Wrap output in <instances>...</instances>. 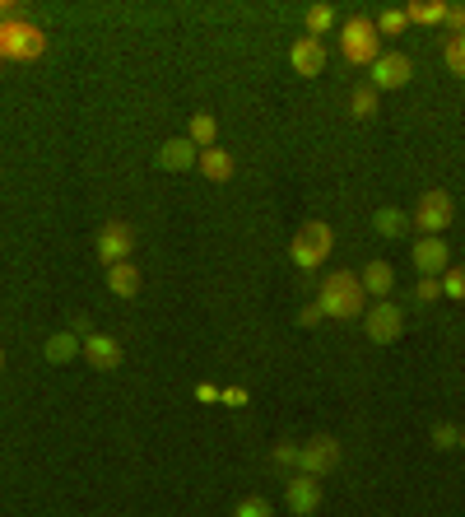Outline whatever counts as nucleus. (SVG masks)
<instances>
[{
  "mask_svg": "<svg viewBox=\"0 0 465 517\" xmlns=\"http://www.w3.org/2000/svg\"><path fill=\"white\" fill-rule=\"evenodd\" d=\"M372 28H377V38H400L410 28V19H405V10H382L372 19Z\"/></svg>",
  "mask_w": 465,
  "mask_h": 517,
  "instance_id": "obj_24",
  "label": "nucleus"
},
{
  "mask_svg": "<svg viewBox=\"0 0 465 517\" xmlns=\"http://www.w3.org/2000/svg\"><path fill=\"white\" fill-rule=\"evenodd\" d=\"M410 224L419 229V238H442V233H447V229L456 224V201H452V196H447L442 187L424 191V196L414 201Z\"/></svg>",
  "mask_w": 465,
  "mask_h": 517,
  "instance_id": "obj_4",
  "label": "nucleus"
},
{
  "mask_svg": "<svg viewBox=\"0 0 465 517\" xmlns=\"http://www.w3.org/2000/svg\"><path fill=\"white\" fill-rule=\"evenodd\" d=\"M317 308L335 322H354V317L368 313V294H363L359 275L354 271H331L317 289Z\"/></svg>",
  "mask_w": 465,
  "mask_h": 517,
  "instance_id": "obj_1",
  "label": "nucleus"
},
{
  "mask_svg": "<svg viewBox=\"0 0 465 517\" xmlns=\"http://www.w3.org/2000/svg\"><path fill=\"white\" fill-rule=\"evenodd\" d=\"M289 66L298 70V75H303V80H317L321 70H326V47H321V38H298L289 47Z\"/></svg>",
  "mask_w": 465,
  "mask_h": 517,
  "instance_id": "obj_12",
  "label": "nucleus"
},
{
  "mask_svg": "<svg viewBox=\"0 0 465 517\" xmlns=\"http://www.w3.org/2000/svg\"><path fill=\"white\" fill-rule=\"evenodd\" d=\"M196 396H200V401H219V387H210V382H200Z\"/></svg>",
  "mask_w": 465,
  "mask_h": 517,
  "instance_id": "obj_34",
  "label": "nucleus"
},
{
  "mask_svg": "<svg viewBox=\"0 0 465 517\" xmlns=\"http://www.w3.org/2000/svg\"><path fill=\"white\" fill-rule=\"evenodd\" d=\"M414 80V61L405 52H382L368 66V84L377 94H391V89H405Z\"/></svg>",
  "mask_w": 465,
  "mask_h": 517,
  "instance_id": "obj_7",
  "label": "nucleus"
},
{
  "mask_svg": "<svg viewBox=\"0 0 465 517\" xmlns=\"http://www.w3.org/2000/svg\"><path fill=\"white\" fill-rule=\"evenodd\" d=\"M135 252V229L126 219H107L103 229H98V257L103 266H121V261H131Z\"/></svg>",
  "mask_w": 465,
  "mask_h": 517,
  "instance_id": "obj_9",
  "label": "nucleus"
},
{
  "mask_svg": "<svg viewBox=\"0 0 465 517\" xmlns=\"http://www.w3.org/2000/svg\"><path fill=\"white\" fill-rule=\"evenodd\" d=\"M214 136H219V122H214L210 112H196L191 126H186V140H191L196 150H214Z\"/></svg>",
  "mask_w": 465,
  "mask_h": 517,
  "instance_id": "obj_19",
  "label": "nucleus"
},
{
  "mask_svg": "<svg viewBox=\"0 0 465 517\" xmlns=\"http://www.w3.org/2000/svg\"><path fill=\"white\" fill-rule=\"evenodd\" d=\"M340 457H345V443L331 434H317V438H307V443H298V471L312 480L331 476L335 466H340Z\"/></svg>",
  "mask_w": 465,
  "mask_h": 517,
  "instance_id": "obj_6",
  "label": "nucleus"
},
{
  "mask_svg": "<svg viewBox=\"0 0 465 517\" xmlns=\"http://www.w3.org/2000/svg\"><path fill=\"white\" fill-rule=\"evenodd\" d=\"M433 299H442V280L419 275V285H414V303H433Z\"/></svg>",
  "mask_w": 465,
  "mask_h": 517,
  "instance_id": "obj_29",
  "label": "nucleus"
},
{
  "mask_svg": "<svg viewBox=\"0 0 465 517\" xmlns=\"http://www.w3.org/2000/svg\"><path fill=\"white\" fill-rule=\"evenodd\" d=\"M461 448H465V429H461Z\"/></svg>",
  "mask_w": 465,
  "mask_h": 517,
  "instance_id": "obj_36",
  "label": "nucleus"
},
{
  "mask_svg": "<svg viewBox=\"0 0 465 517\" xmlns=\"http://www.w3.org/2000/svg\"><path fill=\"white\" fill-rule=\"evenodd\" d=\"M84 359H89V368H98V373H117L121 345L112 341V336H103V331H89V336H84Z\"/></svg>",
  "mask_w": 465,
  "mask_h": 517,
  "instance_id": "obj_13",
  "label": "nucleus"
},
{
  "mask_svg": "<svg viewBox=\"0 0 465 517\" xmlns=\"http://www.w3.org/2000/svg\"><path fill=\"white\" fill-rule=\"evenodd\" d=\"M196 168L205 173V182H228V177H233V154L219 150V145H214V150H200Z\"/></svg>",
  "mask_w": 465,
  "mask_h": 517,
  "instance_id": "obj_18",
  "label": "nucleus"
},
{
  "mask_svg": "<svg viewBox=\"0 0 465 517\" xmlns=\"http://www.w3.org/2000/svg\"><path fill=\"white\" fill-rule=\"evenodd\" d=\"M372 229L382 233V238H400V233L410 229V215H405V210H396V205H382V210L372 215Z\"/></svg>",
  "mask_w": 465,
  "mask_h": 517,
  "instance_id": "obj_20",
  "label": "nucleus"
},
{
  "mask_svg": "<svg viewBox=\"0 0 465 517\" xmlns=\"http://www.w3.org/2000/svg\"><path fill=\"white\" fill-rule=\"evenodd\" d=\"M321 317H326V313H321L317 303H307V308H298V327H317Z\"/></svg>",
  "mask_w": 465,
  "mask_h": 517,
  "instance_id": "obj_32",
  "label": "nucleus"
},
{
  "mask_svg": "<svg viewBox=\"0 0 465 517\" xmlns=\"http://www.w3.org/2000/svg\"><path fill=\"white\" fill-rule=\"evenodd\" d=\"M233 517H275V508H270V499L252 494V499H242V504L233 508Z\"/></svg>",
  "mask_w": 465,
  "mask_h": 517,
  "instance_id": "obj_27",
  "label": "nucleus"
},
{
  "mask_svg": "<svg viewBox=\"0 0 465 517\" xmlns=\"http://www.w3.org/2000/svg\"><path fill=\"white\" fill-rule=\"evenodd\" d=\"M410 261H414V271H419V275H433V280H442V271L452 266V247L442 243V238H419Z\"/></svg>",
  "mask_w": 465,
  "mask_h": 517,
  "instance_id": "obj_11",
  "label": "nucleus"
},
{
  "mask_svg": "<svg viewBox=\"0 0 465 517\" xmlns=\"http://www.w3.org/2000/svg\"><path fill=\"white\" fill-rule=\"evenodd\" d=\"M340 56H345L349 66H372L382 56V38H377L372 19H349L340 28Z\"/></svg>",
  "mask_w": 465,
  "mask_h": 517,
  "instance_id": "obj_5",
  "label": "nucleus"
},
{
  "mask_svg": "<svg viewBox=\"0 0 465 517\" xmlns=\"http://www.w3.org/2000/svg\"><path fill=\"white\" fill-rule=\"evenodd\" d=\"M377 108H382V94H377L372 84H359V89L349 94V112H354L359 122H372V117H377Z\"/></svg>",
  "mask_w": 465,
  "mask_h": 517,
  "instance_id": "obj_21",
  "label": "nucleus"
},
{
  "mask_svg": "<svg viewBox=\"0 0 465 517\" xmlns=\"http://www.w3.org/2000/svg\"><path fill=\"white\" fill-rule=\"evenodd\" d=\"M219 401H224V406H247V392H242V387H228V392H219Z\"/></svg>",
  "mask_w": 465,
  "mask_h": 517,
  "instance_id": "obj_33",
  "label": "nucleus"
},
{
  "mask_svg": "<svg viewBox=\"0 0 465 517\" xmlns=\"http://www.w3.org/2000/svg\"><path fill=\"white\" fill-rule=\"evenodd\" d=\"M0 373H5V350H0Z\"/></svg>",
  "mask_w": 465,
  "mask_h": 517,
  "instance_id": "obj_35",
  "label": "nucleus"
},
{
  "mask_svg": "<svg viewBox=\"0 0 465 517\" xmlns=\"http://www.w3.org/2000/svg\"><path fill=\"white\" fill-rule=\"evenodd\" d=\"M442 299L465 303V266H447L442 271Z\"/></svg>",
  "mask_w": 465,
  "mask_h": 517,
  "instance_id": "obj_26",
  "label": "nucleus"
},
{
  "mask_svg": "<svg viewBox=\"0 0 465 517\" xmlns=\"http://www.w3.org/2000/svg\"><path fill=\"white\" fill-rule=\"evenodd\" d=\"M275 466H298V443H279V448H275Z\"/></svg>",
  "mask_w": 465,
  "mask_h": 517,
  "instance_id": "obj_31",
  "label": "nucleus"
},
{
  "mask_svg": "<svg viewBox=\"0 0 465 517\" xmlns=\"http://www.w3.org/2000/svg\"><path fill=\"white\" fill-rule=\"evenodd\" d=\"M42 56H47V33H42L38 24H28V19L0 24V61H5V66H10V61L33 66V61H42Z\"/></svg>",
  "mask_w": 465,
  "mask_h": 517,
  "instance_id": "obj_2",
  "label": "nucleus"
},
{
  "mask_svg": "<svg viewBox=\"0 0 465 517\" xmlns=\"http://www.w3.org/2000/svg\"><path fill=\"white\" fill-rule=\"evenodd\" d=\"M433 448H442V452L461 448V429H456V424H438V429H433Z\"/></svg>",
  "mask_w": 465,
  "mask_h": 517,
  "instance_id": "obj_28",
  "label": "nucleus"
},
{
  "mask_svg": "<svg viewBox=\"0 0 465 517\" xmlns=\"http://www.w3.org/2000/svg\"><path fill=\"white\" fill-rule=\"evenodd\" d=\"M335 28V10L321 0V5H307V38H321Z\"/></svg>",
  "mask_w": 465,
  "mask_h": 517,
  "instance_id": "obj_23",
  "label": "nucleus"
},
{
  "mask_svg": "<svg viewBox=\"0 0 465 517\" xmlns=\"http://www.w3.org/2000/svg\"><path fill=\"white\" fill-rule=\"evenodd\" d=\"M363 331H368V341L372 345H396L400 341V331H405V313H400L391 299L382 303H372L368 313H363Z\"/></svg>",
  "mask_w": 465,
  "mask_h": 517,
  "instance_id": "obj_8",
  "label": "nucleus"
},
{
  "mask_svg": "<svg viewBox=\"0 0 465 517\" xmlns=\"http://www.w3.org/2000/svg\"><path fill=\"white\" fill-rule=\"evenodd\" d=\"M196 164H200V150L186 136H173V140H163L159 145V168L163 173H186V168H196Z\"/></svg>",
  "mask_w": 465,
  "mask_h": 517,
  "instance_id": "obj_14",
  "label": "nucleus"
},
{
  "mask_svg": "<svg viewBox=\"0 0 465 517\" xmlns=\"http://www.w3.org/2000/svg\"><path fill=\"white\" fill-rule=\"evenodd\" d=\"M284 504H289L293 517H312L321 508V480L303 476V471H293L289 485H284Z\"/></svg>",
  "mask_w": 465,
  "mask_h": 517,
  "instance_id": "obj_10",
  "label": "nucleus"
},
{
  "mask_svg": "<svg viewBox=\"0 0 465 517\" xmlns=\"http://www.w3.org/2000/svg\"><path fill=\"white\" fill-rule=\"evenodd\" d=\"M442 61H447V70H452L456 80H465V33L447 38V47H442Z\"/></svg>",
  "mask_w": 465,
  "mask_h": 517,
  "instance_id": "obj_25",
  "label": "nucleus"
},
{
  "mask_svg": "<svg viewBox=\"0 0 465 517\" xmlns=\"http://www.w3.org/2000/svg\"><path fill=\"white\" fill-rule=\"evenodd\" d=\"M0 75H5V61H0Z\"/></svg>",
  "mask_w": 465,
  "mask_h": 517,
  "instance_id": "obj_37",
  "label": "nucleus"
},
{
  "mask_svg": "<svg viewBox=\"0 0 465 517\" xmlns=\"http://www.w3.org/2000/svg\"><path fill=\"white\" fill-rule=\"evenodd\" d=\"M359 285H363V294H372V299L382 303L386 294H391V285H396V271H391V261H368L363 266V275H359Z\"/></svg>",
  "mask_w": 465,
  "mask_h": 517,
  "instance_id": "obj_16",
  "label": "nucleus"
},
{
  "mask_svg": "<svg viewBox=\"0 0 465 517\" xmlns=\"http://www.w3.org/2000/svg\"><path fill=\"white\" fill-rule=\"evenodd\" d=\"M405 19H410V24H442V19H447V0H410V5H405Z\"/></svg>",
  "mask_w": 465,
  "mask_h": 517,
  "instance_id": "obj_22",
  "label": "nucleus"
},
{
  "mask_svg": "<svg viewBox=\"0 0 465 517\" xmlns=\"http://www.w3.org/2000/svg\"><path fill=\"white\" fill-rule=\"evenodd\" d=\"M107 289H112L117 299H135V294H140V271H135V261L107 266Z\"/></svg>",
  "mask_w": 465,
  "mask_h": 517,
  "instance_id": "obj_17",
  "label": "nucleus"
},
{
  "mask_svg": "<svg viewBox=\"0 0 465 517\" xmlns=\"http://www.w3.org/2000/svg\"><path fill=\"white\" fill-rule=\"evenodd\" d=\"M331 247H335V233L326 219H307L303 229L293 233V243H289V257L298 271H317L321 261L331 257Z\"/></svg>",
  "mask_w": 465,
  "mask_h": 517,
  "instance_id": "obj_3",
  "label": "nucleus"
},
{
  "mask_svg": "<svg viewBox=\"0 0 465 517\" xmlns=\"http://www.w3.org/2000/svg\"><path fill=\"white\" fill-rule=\"evenodd\" d=\"M442 24L452 28V38L465 33V0H452V5H447V19H442Z\"/></svg>",
  "mask_w": 465,
  "mask_h": 517,
  "instance_id": "obj_30",
  "label": "nucleus"
},
{
  "mask_svg": "<svg viewBox=\"0 0 465 517\" xmlns=\"http://www.w3.org/2000/svg\"><path fill=\"white\" fill-rule=\"evenodd\" d=\"M42 354H47V364L66 368V364H75V359L84 354V336H75V331H52L47 345H42Z\"/></svg>",
  "mask_w": 465,
  "mask_h": 517,
  "instance_id": "obj_15",
  "label": "nucleus"
}]
</instances>
